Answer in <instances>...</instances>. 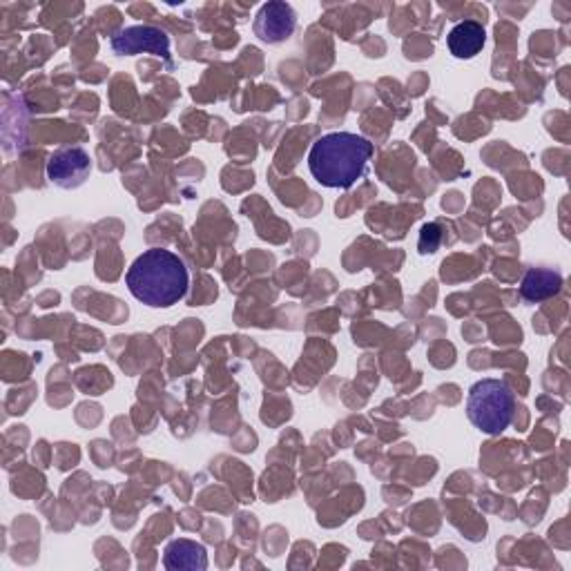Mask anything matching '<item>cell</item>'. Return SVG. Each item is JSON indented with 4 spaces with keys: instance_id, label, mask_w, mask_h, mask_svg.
<instances>
[{
    "instance_id": "obj_5",
    "label": "cell",
    "mask_w": 571,
    "mask_h": 571,
    "mask_svg": "<svg viewBox=\"0 0 571 571\" xmlns=\"http://www.w3.org/2000/svg\"><path fill=\"white\" fill-rule=\"evenodd\" d=\"M90 175H92V159L88 150L79 146L61 148L48 161V179L63 190L81 188L90 179Z\"/></svg>"
},
{
    "instance_id": "obj_1",
    "label": "cell",
    "mask_w": 571,
    "mask_h": 571,
    "mask_svg": "<svg viewBox=\"0 0 571 571\" xmlns=\"http://www.w3.org/2000/svg\"><path fill=\"white\" fill-rule=\"evenodd\" d=\"M128 291L150 308H170L179 304L190 288V273L184 259L164 248H150L139 255L128 275Z\"/></svg>"
},
{
    "instance_id": "obj_8",
    "label": "cell",
    "mask_w": 571,
    "mask_h": 571,
    "mask_svg": "<svg viewBox=\"0 0 571 571\" xmlns=\"http://www.w3.org/2000/svg\"><path fill=\"white\" fill-rule=\"evenodd\" d=\"M486 43V32L480 23L475 21H462L457 23L449 37H446V46H449V52L460 59V61H466V59H475L482 48Z\"/></svg>"
},
{
    "instance_id": "obj_4",
    "label": "cell",
    "mask_w": 571,
    "mask_h": 571,
    "mask_svg": "<svg viewBox=\"0 0 571 571\" xmlns=\"http://www.w3.org/2000/svg\"><path fill=\"white\" fill-rule=\"evenodd\" d=\"M110 46L119 57H135L146 52L152 57H161L170 63V39L164 30L152 26L126 28L117 37H112Z\"/></svg>"
},
{
    "instance_id": "obj_9",
    "label": "cell",
    "mask_w": 571,
    "mask_h": 571,
    "mask_svg": "<svg viewBox=\"0 0 571 571\" xmlns=\"http://www.w3.org/2000/svg\"><path fill=\"white\" fill-rule=\"evenodd\" d=\"M562 288V275L551 268H531L520 286V295L524 302L538 304L542 299H549L558 295Z\"/></svg>"
},
{
    "instance_id": "obj_6",
    "label": "cell",
    "mask_w": 571,
    "mask_h": 571,
    "mask_svg": "<svg viewBox=\"0 0 571 571\" xmlns=\"http://www.w3.org/2000/svg\"><path fill=\"white\" fill-rule=\"evenodd\" d=\"M255 37L262 43L268 46H279L293 37L297 30V14L288 3H282V0H273V3L262 6V10L255 17Z\"/></svg>"
},
{
    "instance_id": "obj_7",
    "label": "cell",
    "mask_w": 571,
    "mask_h": 571,
    "mask_svg": "<svg viewBox=\"0 0 571 571\" xmlns=\"http://www.w3.org/2000/svg\"><path fill=\"white\" fill-rule=\"evenodd\" d=\"M164 567L168 571H204L208 569V549L188 538L173 540L164 551Z\"/></svg>"
},
{
    "instance_id": "obj_2",
    "label": "cell",
    "mask_w": 571,
    "mask_h": 571,
    "mask_svg": "<svg viewBox=\"0 0 571 571\" xmlns=\"http://www.w3.org/2000/svg\"><path fill=\"white\" fill-rule=\"evenodd\" d=\"M373 144L355 132H328L308 152V170L324 188L348 190L368 168Z\"/></svg>"
},
{
    "instance_id": "obj_3",
    "label": "cell",
    "mask_w": 571,
    "mask_h": 571,
    "mask_svg": "<svg viewBox=\"0 0 571 571\" xmlns=\"http://www.w3.org/2000/svg\"><path fill=\"white\" fill-rule=\"evenodd\" d=\"M515 413V395L504 380L484 377L469 388L466 415L475 429L486 435H500L509 429Z\"/></svg>"
}]
</instances>
